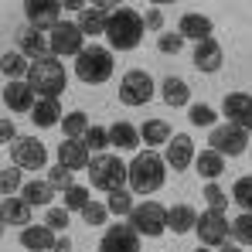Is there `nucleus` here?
<instances>
[{"instance_id": "nucleus-1", "label": "nucleus", "mask_w": 252, "mask_h": 252, "mask_svg": "<svg viewBox=\"0 0 252 252\" xmlns=\"http://www.w3.org/2000/svg\"><path fill=\"white\" fill-rule=\"evenodd\" d=\"M126 177H129V188L136 194H154L164 184V177H167V164H164V157L157 150H143L126 167Z\"/></svg>"}, {"instance_id": "nucleus-2", "label": "nucleus", "mask_w": 252, "mask_h": 252, "mask_svg": "<svg viewBox=\"0 0 252 252\" xmlns=\"http://www.w3.org/2000/svg\"><path fill=\"white\" fill-rule=\"evenodd\" d=\"M106 38L116 51H133L143 41V17L129 7H116L106 21Z\"/></svg>"}, {"instance_id": "nucleus-3", "label": "nucleus", "mask_w": 252, "mask_h": 252, "mask_svg": "<svg viewBox=\"0 0 252 252\" xmlns=\"http://www.w3.org/2000/svg\"><path fill=\"white\" fill-rule=\"evenodd\" d=\"M28 85H31L34 95H41V99H58V95L65 92V85H68L65 65H62L55 55L44 58V62H34V65L28 68Z\"/></svg>"}, {"instance_id": "nucleus-4", "label": "nucleus", "mask_w": 252, "mask_h": 252, "mask_svg": "<svg viewBox=\"0 0 252 252\" xmlns=\"http://www.w3.org/2000/svg\"><path fill=\"white\" fill-rule=\"evenodd\" d=\"M113 51L109 48H99V44H85L82 51L75 55V75L89 85H102L113 75Z\"/></svg>"}, {"instance_id": "nucleus-5", "label": "nucleus", "mask_w": 252, "mask_h": 252, "mask_svg": "<svg viewBox=\"0 0 252 252\" xmlns=\"http://www.w3.org/2000/svg\"><path fill=\"white\" fill-rule=\"evenodd\" d=\"M85 170H89L92 188H99V191H120V188H126V164L120 160V157L99 154V157L89 160Z\"/></svg>"}, {"instance_id": "nucleus-6", "label": "nucleus", "mask_w": 252, "mask_h": 252, "mask_svg": "<svg viewBox=\"0 0 252 252\" xmlns=\"http://www.w3.org/2000/svg\"><path fill=\"white\" fill-rule=\"evenodd\" d=\"M129 225L136 235H160L167 228V208L157 201H143L129 211Z\"/></svg>"}, {"instance_id": "nucleus-7", "label": "nucleus", "mask_w": 252, "mask_h": 252, "mask_svg": "<svg viewBox=\"0 0 252 252\" xmlns=\"http://www.w3.org/2000/svg\"><path fill=\"white\" fill-rule=\"evenodd\" d=\"M10 157H14V167H21V170H41L48 164V150L34 136H17L10 143Z\"/></svg>"}, {"instance_id": "nucleus-8", "label": "nucleus", "mask_w": 252, "mask_h": 252, "mask_svg": "<svg viewBox=\"0 0 252 252\" xmlns=\"http://www.w3.org/2000/svg\"><path fill=\"white\" fill-rule=\"evenodd\" d=\"M194 232H198L201 246H225V239L232 235V221H228L221 211H211L208 208L205 215H198Z\"/></svg>"}, {"instance_id": "nucleus-9", "label": "nucleus", "mask_w": 252, "mask_h": 252, "mask_svg": "<svg viewBox=\"0 0 252 252\" xmlns=\"http://www.w3.org/2000/svg\"><path fill=\"white\" fill-rule=\"evenodd\" d=\"M48 44H51V55H79L85 48V34L79 31V24L58 21V24L48 31Z\"/></svg>"}, {"instance_id": "nucleus-10", "label": "nucleus", "mask_w": 252, "mask_h": 252, "mask_svg": "<svg viewBox=\"0 0 252 252\" xmlns=\"http://www.w3.org/2000/svg\"><path fill=\"white\" fill-rule=\"evenodd\" d=\"M150 99H154V79L147 72H140V68L126 72L123 82H120V102H126V106H143Z\"/></svg>"}, {"instance_id": "nucleus-11", "label": "nucleus", "mask_w": 252, "mask_h": 252, "mask_svg": "<svg viewBox=\"0 0 252 252\" xmlns=\"http://www.w3.org/2000/svg\"><path fill=\"white\" fill-rule=\"evenodd\" d=\"M246 147H249L246 129H239V126H232V123L211 129V150H215V154H232V157H239V154H246Z\"/></svg>"}, {"instance_id": "nucleus-12", "label": "nucleus", "mask_w": 252, "mask_h": 252, "mask_svg": "<svg viewBox=\"0 0 252 252\" xmlns=\"http://www.w3.org/2000/svg\"><path fill=\"white\" fill-rule=\"evenodd\" d=\"M17 51L21 55H28V58H34V62H44V58H51V44H48V34H44L41 28H21L17 31Z\"/></svg>"}, {"instance_id": "nucleus-13", "label": "nucleus", "mask_w": 252, "mask_h": 252, "mask_svg": "<svg viewBox=\"0 0 252 252\" xmlns=\"http://www.w3.org/2000/svg\"><path fill=\"white\" fill-rule=\"evenodd\" d=\"M99 252H140V239H136L133 225H126V221L123 225H109Z\"/></svg>"}, {"instance_id": "nucleus-14", "label": "nucleus", "mask_w": 252, "mask_h": 252, "mask_svg": "<svg viewBox=\"0 0 252 252\" xmlns=\"http://www.w3.org/2000/svg\"><path fill=\"white\" fill-rule=\"evenodd\" d=\"M221 113L228 116V123L239 126V129H252V95L246 92H232V95H225V102H221Z\"/></svg>"}, {"instance_id": "nucleus-15", "label": "nucleus", "mask_w": 252, "mask_h": 252, "mask_svg": "<svg viewBox=\"0 0 252 252\" xmlns=\"http://www.w3.org/2000/svg\"><path fill=\"white\" fill-rule=\"evenodd\" d=\"M24 14H28V24H31V28H48V31H51V28H55V24H58V21H62V3H55V0H28V3H24Z\"/></svg>"}, {"instance_id": "nucleus-16", "label": "nucleus", "mask_w": 252, "mask_h": 252, "mask_svg": "<svg viewBox=\"0 0 252 252\" xmlns=\"http://www.w3.org/2000/svg\"><path fill=\"white\" fill-rule=\"evenodd\" d=\"M116 3H92V7H82L79 14V31L82 34H106V21L113 14Z\"/></svg>"}, {"instance_id": "nucleus-17", "label": "nucleus", "mask_w": 252, "mask_h": 252, "mask_svg": "<svg viewBox=\"0 0 252 252\" xmlns=\"http://www.w3.org/2000/svg\"><path fill=\"white\" fill-rule=\"evenodd\" d=\"M194 160V140L188 136V133H177V136H170L167 140V167L174 170H184L188 164Z\"/></svg>"}, {"instance_id": "nucleus-18", "label": "nucleus", "mask_w": 252, "mask_h": 252, "mask_svg": "<svg viewBox=\"0 0 252 252\" xmlns=\"http://www.w3.org/2000/svg\"><path fill=\"white\" fill-rule=\"evenodd\" d=\"M3 102L10 113H31L34 109V89L28 82H7L3 85Z\"/></svg>"}, {"instance_id": "nucleus-19", "label": "nucleus", "mask_w": 252, "mask_h": 252, "mask_svg": "<svg viewBox=\"0 0 252 252\" xmlns=\"http://www.w3.org/2000/svg\"><path fill=\"white\" fill-rule=\"evenodd\" d=\"M89 160H92V157H89V147H85L82 140H65V143L58 147V164L65 170H72V174H75V170H85Z\"/></svg>"}, {"instance_id": "nucleus-20", "label": "nucleus", "mask_w": 252, "mask_h": 252, "mask_svg": "<svg viewBox=\"0 0 252 252\" xmlns=\"http://www.w3.org/2000/svg\"><path fill=\"white\" fill-rule=\"evenodd\" d=\"M21 246L31 252H51L55 246V232L48 228V225H28L24 232H21Z\"/></svg>"}, {"instance_id": "nucleus-21", "label": "nucleus", "mask_w": 252, "mask_h": 252, "mask_svg": "<svg viewBox=\"0 0 252 252\" xmlns=\"http://www.w3.org/2000/svg\"><path fill=\"white\" fill-rule=\"evenodd\" d=\"M194 68H201V72H218L221 68V44L215 38L198 41V48H194Z\"/></svg>"}, {"instance_id": "nucleus-22", "label": "nucleus", "mask_w": 252, "mask_h": 252, "mask_svg": "<svg viewBox=\"0 0 252 252\" xmlns=\"http://www.w3.org/2000/svg\"><path fill=\"white\" fill-rule=\"evenodd\" d=\"M177 34H181V38H194V41H208L211 38V21L205 14H184L181 24H177Z\"/></svg>"}, {"instance_id": "nucleus-23", "label": "nucleus", "mask_w": 252, "mask_h": 252, "mask_svg": "<svg viewBox=\"0 0 252 252\" xmlns=\"http://www.w3.org/2000/svg\"><path fill=\"white\" fill-rule=\"evenodd\" d=\"M0 221L3 225H31V205L24 198H3L0 205Z\"/></svg>"}, {"instance_id": "nucleus-24", "label": "nucleus", "mask_w": 252, "mask_h": 252, "mask_svg": "<svg viewBox=\"0 0 252 252\" xmlns=\"http://www.w3.org/2000/svg\"><path fill=\"white\" fill-rule=\"evenodd\" d=\"M160 99H164L167 106H188L191 89H188V82H184L181 75H167V79L160 82Z\"/></svg>"}, {"instance_id": "nucleus-25", "label": "nucleus", "mask_w": 252, "mask_h": 252, "mask_svg": "<svg viewBox=\"0 0 252 252\" xmlns=\"http://www.w3.org/2000/svg\"><path fill=\"white\" fill-rule=\"evenodd\" d=\"M62 106H58V99H38L34 102V109H31V120H34V126H41V129H48V126L62 123Z\"/></svg>"}, {"instance_id": "nucleus-26", "label": "nucleus", "mask_w": 252, "mask_h": 252, "mask_svg": "<svg viewBox=\"0 0 252 252\" xmlns=\"http://www.w3.org/2000/svg\"><path fill=\"white\" fill-rule=\"evenodd\" d=\"M194 221H198V211L191 208V205H174V208H167V228L177 232V235L191 232Z\"/></svg>"}, {"instance_id": "nucleus-27", "label": "nucleus", "mask_w": 252, "mask_h": 252, "mask_svg": "<svg viewBox=\"0 0 252 252\" xmlns=\"http://www.w3.org/2000/svg\"><path fill=\"white\" fill-rule=\"evenodd\" d=\"M109 147H120V150L140 147V129L129 123H113L109 126Z\"/></svg>"}, {"instance_id": "nucleus-28", "label": "nucleus", "mask_w": 252, "mask_h": 252, "mask_svg": "<svg viewBox=\"0 0 252 252\" xmlns=\"http://www.w3.org/2000/svg\"><path fill=\"white\" fill-rule=\"evenodd\" d=\"M170 136V126L164 123V120H147V123L140 126V143H150V150L154 147H160V143H167Z\"/></svg>"}, {"instance_id": "nucleus-29", "label": "nucleus", "mask_w": 252, "mask_h": 252, "mask_svg": "<svg viewBox=\"0 0 252 252\" xmlns=\"http://www.w3.org/2000/svg\"><path fill=\"white\" fill-rule=\"evenodd\" d=\"M51 194H55V188H51L48 181H28V184L21 188V198H24L31 208H38V205H51Z\"/></svg>"}, {"instance_id": "nucleus-30", "label": "nucleus", "mask_w": 252, "mask_h": 252, "mask_svg": "<svg viewBox=\"0 0 252 252\" xmlns=\"http://www.w3.org/2000/svg\"><path fill=\"white\" fill-rule=\"evenodd\" d=\"M28 55H21V51H7L3 58H0V72L10 79V82H21V75H28Z\"/></svg>"}, {"instance_id": "nucleus-31", "label": "nucleus", "mask_w": 252, "mask_h": 252, "mask_svg": "<svg viewBox=\"0 0 252 252\" xmlns=\"http://www.w3.org/2000/svg\"><path fill=\"white\" fill-rule=\"evenodd\" d=\"M194 167H198V174H201L205 181H215V177L225 170V160H221V154L205 150V154H198V157H194Z\"/></svg>"}, {"instance_id": "nucleus-32", "label": "nucleus", "mask_w": 252, "mask_h": 252, "mask_svg": "<svg viewBox=\"0 0 252 252\" xmlns=\"http://www.w3.org/2000/svg\"><path fill=\"white\" fill-rule=\"evenodd\" d=\"M62 129H65V136H68V140H79V136H85V129H89L85 113H82V109L65 113V116H62Z\"/></svg>"}, {"instance_id": "nucleus-33", "label": "nucleus", "mask_w": 252, "mask_h": 252, "mask_svg": "<svg viewBox=\"0 0 252 252\" xmlns=\"http://www.w3.org/2000/svg\"><path fill=\"white\" fill-rule=\"evenodd\" d=\"M106 208L113 211V215H129L133 211V194L126 191V188H120V191H109V198H106Z\"/></svg>"}, {"instance_id": "nucleus-34", "label": "nucleus", "mask_w": 252, "mask_h": 252, "mask_svg": "<svg viewBox=\"0 0 252 252\" xmlns=\"http://www.w3.org/2000/svg\"><path fill=\"white\" fill-rule=\"evenodd\" d=\"M232 235H235L239 246H252V211L239 215V218L232 221Z\"/></svg>"}, {"instance_id": "nucleus-35", "label": "nucleus", "mask_w": 252, "mask_h": 252, "mask_svg": "<svg viewBox=\"0 0 252 252\" xmlns=\"http://www.w3.org/2000/svg\"><path fill=\"white\" fill-rule=\"evenodd\" d=\"M82 143L89 147V150H99V154H102V150L109 147V129H102V126H89L85 136H82Z\"/></svg>"}, {"instance_id": "nucleus-36", "label": "nucleus", "mask_w": 252, "mask_h": 252, "mask_svg": "<svg viewBox=\"0 0 252 252\" xmlns=\"http://www.w3.org/2000/svg\"><path fill=\"white\" fill-rule=\"evenodd\" d=\"M62 198H65V211H82L85 205L92 201V198H89V191H85V188H79V184H72Z\"/></svg>"}, {"instance_id": "nucleus-37", "label": "nucleus", "mask_w": 252, "mask_h": 252, "mask_svg": "<svg viewBox=\"0 0 252 252\" xmlns=\"http://www.w3.org/2000/svg\"><path fill=\"white\" fill-rule=\"evenodd\" d=\"M232 198H235V205H242L246 211H252V177H239V181H235Z\"/></svg>"}, {"instance_id": "nucleus-38", "label": "nucleus", "mask_w": 252, "mask_h": 252, "mask_svg": "<svg viewBox=\"0 0 252 252\" xmlns=\"http://www.w3.org/2000/svg\"><path fill=\"white\" fill-rule=\"evenodd\" d=\"M106 215H109V208H106L102 201H89V205L82 208L85 225H95V228H99V225H106Z\"/></svg>"}, {"instance_id": "nucleus-39", "label": "nucleus", "mask_w": 252, "mask_h": 252, "mask_svg": "<svg viewBox=\"0 0 252 252\" xmlns=\"http://www.w3.org/2000/svg\"><path fill=\"white\" fill-rule=\"evenodd\" d=\"M21 184V167H10V170H0V194H17Z\"/></svg>"}, {"instance_id": "nucleus-40", "label": "nucleus", "mask_w": 252, "mask_h": 252, "mask_svg": "<svg viewBox=\"0 0 252 252\" xmlns=\"http://www.w3.org/2000/svg\"><path fill=\"white\" fill-rule=\"evenodd\" d=\"M51 188H58V191H68L72 188V170H65L62 164L58 167H48V177H44Z\"/></svg>"}, {"instance_id": "nucleus-41", "label": "nucleus", "mask_w": 252, "mask_h": 252, "mask_svg": "<svg viewBox=\"0 0 252 252\" xmlns=\"http://www.w3.org/2000/svg\"><path fill=\"white\" fill-rule=\"evenodd\" d=\"M215 120H218V113H215L211 106H205V102L191 106V123H194V126H211Z\"/></svg>"}, {"instance_id": "nucleus-42", "label": "nucleus", "mask_w": 252, "mask_h": 252, "mask_svg": "<svg viewBox=\"0 0 252 252\" xmlns=\"http://www.w3.org/2000/svg\"><path fill=\"white\" fill-rule=\"evenodd\" d=\"M44 225H48L51 232H65V228H68V211L65 208H51L48 215H44Z\"/></svg>"}, {"instance_id": "nucleus-43", "label": "nucleus", "mask_w": 252, "mask_h": 252, "mask_svg": "<svg viewBox=\"0 0 252 252\" xmlns=\"http://www.w3.org/2000/svg\"><path fill=\"white\" fill-rule=\"evenodd\" d=\"M205 201H208L211 211H225V201H228V198H225V191H221L218 184H208V188H205Z\"/></svg>"}, {"instance_id": "nucleus-44", "label": "nucleus", "mask_w": 252, "mask_h": 252, "mask_svg": "<svg viewBox=\"0 0 252 252\" xmlns=\"http://www.w3.org/2000/svg\"><path fill=\"white\" fill-rule=\"evenodd\" d=\"M157 48H160L164 55H177V51L184 48V38H181V34H160V41H157Z\"/></svg>"}, {"instance_id": "nucleus-45", "label": "nucleus", "mask_w": 252, "mask_h": 252, "mask_svg": "<svg viewBox=\"0 0 252 252\" xmlns=\"http://www.w3.org/2000/svg\"><path fill=\"white\" fill-rule=\"evenodd\" d=\"M143 28H154V31H160V28H164V14H160L157 7H150V10L143 14Z\"/></svg>"}, {"instance_id": "nucleus-46", "label": "nucleus", "mask_w": 252, "mask_h": 252, "mask_svg": "<svg viewBox=\"0 0 252 252\" xmlns=\"http://www.w3.org/2000/svg\"><path fill=\"white\" fill-rule=\"evenodd\" d=\"M17 133H14V123L10 120H0V143H14Z\"/></svg>"}, {"instance_id": "nucleus-47", "label": "nucleus", "mask_w": 252, "mask_h": 252, "mask_svg": "<svg viewBox=\"0 0 252 252\" xmlns=\"http://www.w3.org/2000/svg\"><path fill=\"white\" fill-rule=\"evenodd\" d=\"M51 252H72V239H55V246H51Z\"/></svg>"}, {"instance_id": "nucleus-48", "label": "nucleus", "mask_w": 252, "mask_h": 252, "mask_svg": "<svg viewBox=\"0 0 252 252\" xmlns=\"http://www.w3.org/2000/svg\"><path fill=\"white\" fill-rule=\"evenodd\" d=\"M221 252H242V249H239V242H235V246H221Z\"/></svg>"}, {"instance_id": "nucleus-49", "label": "nucleus", "mask_w": 252, "mask_h": 252, "mask_svg": "<svg viewBox=\"0 0 252 252\" xmlns=\"http://www.w3.org/2000/svg\"><path fill=\"white\" fill-rule=\"evenodd\" d=\"M194 252H208V246H201V249H194Z\"/></svg>"}, {"instance_id": "nucleus-50", "label": "nucleus", "mask_w": 252, "mask_h": 252, "mask_svg": "<svg viewBox=\"0 0 252 252\" xmlns=\"http://www.w3.org/2000/svg\"><path fill=\"white\" fill-rule=\"evenodd\" d=\"M0 235H3V221H0Z\"/></svg>"}]
</instances>
